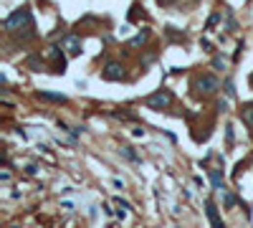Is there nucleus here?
<instances>
[{"label": "nucleus", "mask_w": 253, "mask_h": 228, "mask_svg": "<svg viewBox=\"0 0 253 228\" xmlns=\"http://www.w3.org/2000/svg\"><path fill=\"white\" fill-rule=\"evenodd\" d=\"M251 86H253V74H251Z\"/></svg>", "instance_id": "19"}, {"label": "nucleus", "mask_w": 253, "mask_h": 228, "mask_svg": "<svg viewBox=\"0 0 253 228\" xmlns=\"http://www.w3.org/2000/svg\"><path fill=\"white\" fill-rule=\"evenodd\" d=\"M38 99H43V101H56V104H66V101H69V97L53 94V91H38Z\"/></svg>", "instance_id": "6"}, {"label": "nucleus", "mask_w": 253, "mask_h": 228, "mask_svg": "<svg viewBox=\"0 0 253 228\" xmlns=\"http://www.w3.org/2000/svg\"><path fill=\"white\" fill-rule=\"evenodd\" d=\"M241 119L246 122V125L253 129V101H248V104H243V109H241Z\"/></svg>", "instance_id": "8"}, {"label": "nucleus", "mask_w": 253, "mask_h": 228, "mask_svg": "<svg viewBox=\"0 0 253 228\" xmlns=\"http://www.w3.org/2000/svg\"><path fill=\"white\" fill-rule=\"evenodd\" d=\"M218 112H228V101H218Z\"/></svg>", "instance_id": "18"}, {"label": "nucleus", "mask_w": 253, "mask_h": 228, "mask_svg": "<svg viewBox=\"0 0 253 228\" xmlns=\"http://www.w3.org/2000/svg\"><path fill=\"white\" fill-rule=\"evenodd\" d=\"M160 3H162V0H160Z\"/></svg>", "instance_id": "20"}, {"label": "nucleus", "mask_w": 253, "mask_h": 228, "mask_svg": "<svg viewBox=\"0 0 253 228\" xmlns=\"http://www.w3.org/2000/svg\"><path fill=\"white\" fill-rule=\"evenodd\" d=\"M226 94H228V97H230V99H233V97H235V86H233V81H230V79H228V81H226Z\"/></svg>", "instance_id": "16"}, {"label": "nucleus", "mask_w": 253, "mask_h": 228, "mask_svg": "<svg viewBox=\"0 0 253 228\" xmlns=\"http://www.w3.org/2000/svg\"><path fill=\"white\" fill-rule=\"evenodd\" d=\"M223 201H226V205H228V208H233V205H235V198H233L228 190H223Z\"/></svg>", "instance_id": "14"}, {"label": "nucleus", "mask_w": 253, "mask_h": 228, "mask_svg": "<svg viewBox=\"0 0 253 228\" xmlns=\"http://www.w3.org/2000/svg\"><path fill=\"white\" fill-rule=\"evenodd\" d=\"M172 91H167V89H160V91H155V94H150L144 99V106H150V109H155V112H162V109H167V106L172 104Z\"/></svg>", "instance_id": "2"}, {"label": "nucleus", "mask_w": 253, "mask_h": 228, "mask_svg": "<svg viewBox=\"0 0 253 228\" xmlns=\"http://www.w3.org/2000/svg\"><path fill=\"white\" fill-rule=\"evenodd\" d=\"M210 180H213V188L218 193H223L226 188H223V177H220V170H210Z\"/></svg>", "instance_id": "10"}, {"label": "nucleus", "mask_w": 253, "mask_h": 228, "mask_svg": "<svg viewBox=\"0 0 253 228\" xmlns=\"http://www.w3.org/2000/svg\"><path fill=\"white\" fill-rule=\"evenodd\" d=\"M122 155H124L127 160H132V162H139V155L135 152V147H122Z\"/></svg>", "instance_id": "11"}, {"label": "nucleus", "mask_w": 253, "mask_h": 228, "mask_svg": "<svg viewBox=\"0 0 253 228\" xmlns=\"http://www.w3.org/2000/svg\"><path fill=\"white\" fill-rule=\"evenodd\" d=\"M28 66H31L33 71H41V69H43V61H41L38 56H31V58H28Z\"/></svg>", "instance_id": "12"}, {"label": "nucleus", "mask_w": 253, "mask_h": 228, "mask_svg": "<svg viewBox=\"0 0 253 228\" xmlns=\"http://www.w3.org/2000/svg\"><path fill=\"white\" fill-rule=\"evenodd\" d=\"M205 208H207V218H210L213 228H223V221H220V216H218V210H215L213 201H207V203H205Z\"/></svg>", "instance_id": "7"}, {"label": "nucleus", "mask_w": 253, "mask_h": 228, "mask_svg": "<svg viewBox=\"0 0 253 228\" xmlns=\"http://www.w3.org/2000/svg\"><path fill=\"white\" fill-rule=\"evenodd\" d=\"M213 66H215V69H226V58L215 56V58H213Z\"/></svg>", "instance_id": "17"}, {"label": "nucleus", "mask_w": 253, "mask_h": 228, "mask_svg": "<svg viewBox=\"0 0 253 228\" xmlns=\"http://www.w3.org/2000/svg\"><path fill=\"white\" fill-rule=\"evenodd\" d=\"M147 38H150V30H142L139 36H135V38L129 41V49H137V46H144V43H147Z\"/></svg>", "instance_id": "9"}, {"label": "nucleus", "mask_w": 253, "mask_h": 228, "mask_svg": "<svg viewBox=\"0 0 253 228\" xmlns=\"http://www.w3.org/2000/svg\"><path fill=\"white\" fill-rule=\"evenodd\" d=\"M195 86L203 91V94L210 97V94H215V91L220 89V81L215 79L213 74H203V76H198V79H195Z\"/></svg>", "instance_id": "3"}, {"label": "nucleus", "mask_w": 253, "mask_h": 228, "mask_svg": "<svg viewBox=\"0 0 253 228\" xmlns=\"http://www.w3.org/2000/svg\"><path fill=\"white\" fill-rule=\"evenodd\" d=\"M81 46H84V43H81V36H73V33H71V36L64 38L61 49H64L69 56H79V53H81Z\"/></svg>", "instance_id": "5"}, {"label": "nucleus", "mask_w": 253, "mask_h": 228, "mask_svg": "<svg viewBox=\"0 0 253 228\" xmlns=\"http://www.w3.org/2000/svg\"><path fill=\"white\" fill-rule=\"evenodd\" d=\"M218 21H220V15H218V13H213V15H210V18H207V25H205V28H207V30H210V28H213V25H215Z\"/></svg>", "instance_id": "15"}, {"label": "nucleus", "mask_w": 253, "mask_h": 228, "mask_svg": "<svg viewBox=\"0 0 253 228\" xmlns=\"http://www.w3.org/2000/svg\"><path fill=\"white\" fill-rule=\"evenodd\" d=\"M124 66L122 64H116V61H109L107 66H104V79H109V81H122L124 79Z\"/></svg>", "instance_id": "4"}, {"label": "nucleus", "mask_w": 253, "mask_h": 228, "mask_svg": "<svg viewBox=\"0 0 253 228\" xmlns=\"http://www.w3.org/2000/svg\"><path fill=\"white\" fill-rule=\"evenodd\" d=\"M46 58H61V49H58V46H51L46 51Z\"/></svg>", "instance_id": "13"}, {"label": "nucleus", "mask_w": 253, "mask_h": 228, "mask_svg": "<svg viewBox=\"0 0 253 228\" xmlns=\"http://www.w3.org/2000/svg\"><path fill=\"white\" fill-rule=\"evenodd\" d=\"M3 28H5V33L16 36L18 41H28L33 36V15L28 10H16L3 21Z\"/></svg>", "instance_id": "1"}]
</instances>
